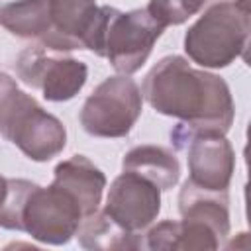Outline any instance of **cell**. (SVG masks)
Here are the masks:
<instances>
[{
  "mask_svg": "<svg viewBox=\"0 0 251 251\" xmlns=\"http://www.w3.org/2000/svg\"><path fill=\"white\" fill-rule=\"evenodd\" d=\"M35 182L25 180V178H8V190H6V198L0 206V227L4 229H16L22 231V208L24 202L31 190Z\"/></svg>",
  "mask_w": 251,
  "mask_h": 251,
  "instance_id": "18",
  "label": "cell"
},
{
  "mask_svg": "<svg viewBox=\"0 0 251 251\" xmlns=\"http://www.w3.org/2000/svg\"><path fill=\"white\" fill-rule=\"evenodd\" d=\"M57 53L41 43L29 45L18 55L16 73L22 82L41 90L45 100L67 102L82 90L88 78V67L78 59Z\"/></svg>",
  "mask_w": 251,
  "mask_h": 251,
  "instance_id": "7",
  "label": "cell"
},
{
  "mask_svg": "<svg viewBox=\"0 0 251 251\" xmlns=\"http://www.w3.org/2000/svg\"><path fill=\"white\" fill-rule=\"evenodd\" d=\"M102 212L120 227L141 233L161 212V190L151 180L124 171L112 180Z\"/></svg>",
  "mask_w": 251,
  "mask_h": 251,
  "instance_id": "9",
  "label": "cell"
},
{
  "mask_svg": "<svg viewBox=\"0 0 251 251\" xmlns=\"http://www.w3.org/2000/svg\"><path fill=\"white\" fill-rule=\"evenodd\" d=\"M51 31L39 41L51 51L88 49L100 22L96 0H49Z\"/></svg>",
  "mask_w": 251,
  "mask_h": 251,
  "instance_id": "10",
  "label": "cell"
},
{
  "mask_svg": "<svg viewBox=\"0 0 251 251\" xmlns=\"http://www.w3.org/2000/svg\"><path fill=\"white\" fill-rule=\"evenodd\" d=\"M222 243L220 235L206 224L196 220H163L159 224H151L143 247L147 249H198V251H214Z\"/></svg>",
  "mask_w": 251,
  "mask_h": 251,
  "instance_id": "12",
  "label": "cell"
},
{
  "mask_svg": "<svg viewBox=\"0 0 251 251\" xmlns=\"http://www.w3.org/2000/svg\"><path fill=\"white\" fill-rule=\"evenodd\" d=\"M53 182L69 190L80 204L84 218L100 208L106 175L84 155H73L53 169Z\"/></svg>",
  "mask_w": 251,
  "mask_h": 251,
  "instance_id": "11",
  "label": "cell"
},
{
  "mask_svg": "<svg viewBox=\"0 0 251 251\" xmlns=\"http://www.w3.org/2000/svg\"><path fill=\"white\" fill-rule=\"evenodd\" d=\"M208 0H149L147 12L163 25H180L196 16Z\"/></svg>",
  "mask_w": 251,
  "mask_h": 251,
  "instance_id": "17",
  "label": "cell"
},
{
  "mask_svg": "<svg viewBox=\"0 0 251 251\" xmlns=\"http://www.w3.org/2000/svg\"><path fill=\"white\" fill-rule=\"evenodd\" d=\"M6 190H8V178L0 175V206H2V202L6 198Z\"/></svg>",
  "mask_w": 251,
  "mask_h": 251,
  "instance_id": "19",
  "label": "cell"
},
{
  "mask_svg": "<svg viewBox=\"0 0 251 251\" xmlns=\"http://www.w3.org/2000/svg\"><path fill=\"white\" fill-rule=\"evenodd\" d=\"M141 96L157 114L180 120L190 131L227 133L235 118L227 82L180 55H167L153 65L143 78Z\"/></svg>",
  "mask_w": 251,
  "mask_h": 251,
  "instance_id": "1",
  "label": "cell"
},
{
  "mask_svg": "<svg viewBox=\"0 0 251 251\" xmlns=\"http://www.w3.org/2000/svg\"><path fill=\"white\" fill-rule=\"evenodd\" d=\"M249 10L229 0H220L184 33V53L202 69H224L245 55L249 43Z\"/></svg>",
  "mask_w": 251,
  "mask_h": 251,
  "instance_id": "3",
  "label": "cell"
},
{
  "mask_svg": "<svg viewBox=\"0 0 251 251\" xmlns=\"http://www.w3.org/2000/svg\"><path fill=\"white\" fill-rule=\"evenodd\" d=\"M82 220L84 212L78 200L55 182L49 186L33 184L20 216L22 231L47 245L69 243Z\"/></svg>",
  "mask_w": 251,
  "mask_h": 251,
  "instance_id": "5",
  "label": "cell"
},
{
  "mask_svg": "<svg viewBox=\"0 0 251 251\" xmlns=\"http://www.w3.org/2000/svg\"><path fill=\"white\" fill-rule=\"evenodd\" d=\"M143 110L141 88L129 75L104 78L82 104L80 126L92 137H126Z\"/></svg>",
  "mask_w": 251,
  "mask_h": 251,
  "instance_id": "4",
  "label": "cell"
},
{
  "mask_svg": "<svg viewBox=\"0 0 251 251\" xmlns=\"http://www.w3.org/2000/svg\"><path fill=\"white\" fill-rule=\"evenodd\" d=\"M163 31L165 27L147 8L129 12L112 8L102 37V57L110 61L118 75H133L145 65Z\"/></svg>",
  "mask_w": 251,
  "mask_h": 251,
  "instance_id": "6",
  "label": "cell"
},
{
  "mask_svg": "<svg viewBox=\"0 0 251 251\" xmlns=\"http://www.w3.org/2000/svg\"><path fill=\"white\" fill-rule=\"evenodd\" d=\"M122 171L151 180L159 190H171L180 178V163L173 151L161 145H137L122 159Z\"/></svg>",
  "mask_w": 251,
  "mask_h": 251,
  "instance_id": "14",
  "label": "cell"
},
{
  "mask_svg": "<svg viewBox=\"0 0 251 251\" xmlns=\"http://www.w3.org/2000/svg\"><path fill=\"white\" fill-rule=\"evenodd\" d=\"M0 25L16 37L43 41L51 31L49 0H14L0 6Z\"/></svg>",
  "mask_w": 251,
  "mask_h": 251,
  "instance_id": "15",
  "label": "cell"
},
{
  "mask_svg": "<svg viewBox=\"0 0 251 251\" xmlns=\"http://www.w3.org/2000/svg\"><path fill=\"white\" fill-rule=\"evenodd\" d=\"M171 139L178 149L186 151L188 180L206 190H227L233 169L235 153L226 133L216 131H190L178 124L171 131Z\"/></svg>",
  "mask_w": 251,
  "mask_h": 251,
  "instance_id": "8",
  "label": "cell"
},
{
  "mask_svg": "<svg viewBox=\"0 0 251 251\" xmlns=\"http://www.w3.org/2000/svg\"><path fill=\"white\" fill-rule=\"evenodd\" d=\"M231 2H235L237 6H241V8H247V10H249V0H231Z\"/></svg>",
  "mask_w": 251,
  "mask_h": 251,
  "instance_id": "20",
  "label": "cell"
},
{
  "mask_svg": "<svg viewBox=\"0 0 251 251\" xmlns=\"http://www.w3.org/2000/svg\"><path fill=\"white\" fill-rule=\"evenodd\" d=\"M84 249H141V233L127 231L120 227L116 222H112L104 212L96 210L94 214L86 216L78 231L75 235Z\"/></svg>",
  "mask_w": 251,
  "mask_h": 251,
  "instance_id": "16",
  "label": "cell"
},
{
  "mask_svg": "<svg viewBox=\"0 0 251 251\" xmlns=\"http://www.w3.org/2000/svg\"><path fill=\"white\" fill-rule=\"evenodd\" d=\"M178 212L184 220H196L210 226L220 239L229 235V198L227 190H206L184 180L178 192Z\"/></svg>",
  "mask_w": 251,
  "mask_h": 251,
  "instance_id": "13",
  "label": "cell"
},
{
  "mask_svg": "<svg viewBox=\"0 0 251 251\" xmlns=\"http://www.w3.org/2000/svg\"><path fill=\"white\" fill-rule=\"evenodd\" d=\"M0 133L35 163L57 157L67 145L63 122L20 90L6 73H0Z\"/></svg>",
  "mask_w": 251,
  "mask_h": 251,
  "instance_id": "2",
  "label": "cell"
}]
</instances>
